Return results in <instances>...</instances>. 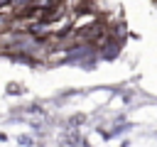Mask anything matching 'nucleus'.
Returning a JSON list of instances; mask_svg holds the SVG:
<instances>
[{
	"instance_id": "obj_1",
	"label": "nucleus",
	"mask_w": 157,
	"mask_h": 147,
	"mask_svg": "<svg viewBox=\"0 0 157 147\" xmlns=\"http://www.w3.org/2000/svg\"><path fill=\"white\" fill-rule=\"evenodd\" d=\"M10 93H22V86H17V83H10Z\"/></svg>"
},
{
	"instance_id": "obj_2",
	"label": "nucleus",
	"mask_w": 157,
	"mask_h": 147,
	"mask_svg": "<svg viewBox=\"0 0 157 147\" xmlns=\"http://www.w3.org/2000/svg\"><path fill=\"white\" fill-rule=\"evenodd\" d=\"M71 123H74V125H78V123H83V115H74V118H71Z\"/></svg>"
}]
</instances>
